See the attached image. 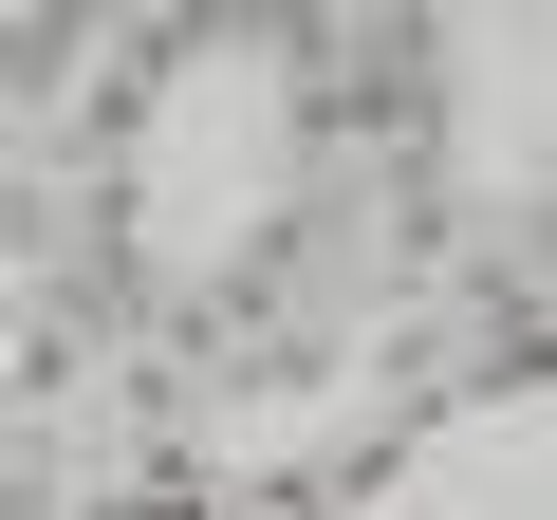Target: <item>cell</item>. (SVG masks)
Masks as SVG:
<instances>
[{
    "label": "cell",
    "mask_w": 557,
    "mask_h": 520,
    "mask_svg": "<svg viewBox=\"0 0 557 520\" xmlns=\"http://www.w3.org/2000/svg\"><path fill=\"white\" fill-rule=\"evenodd\" d=\"M278 205H298V94L260 38H223L131 131V242H149V280H242Z\"/></svg>",
    "instance_id": "cell-1"
}]
</instances>
